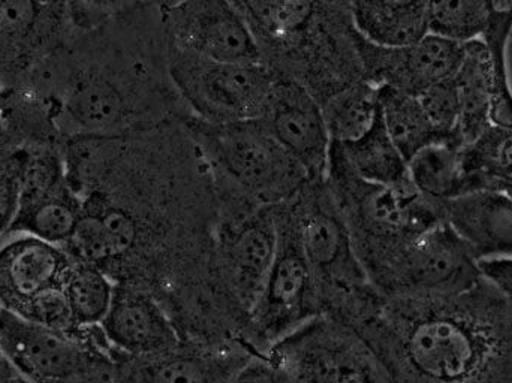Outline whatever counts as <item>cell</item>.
<instances>
[{"mask_svg":"<svg viewBox=\"0 0 512 383\" xmlns=\"http://www.w3.org/2000/svg\"><path fill=\"white\" fill-rule=\"evenodd\" d=\"M511 32L512 18L490 15L483 41L492 65V122L512 129V90L507 65Z\"/></svg>","mask_w":512,"mask_h":383,"instance_id":"obj_32","label":"cell"},{"mask_svg":"<svg viewBox=\"0 0 512 383\" xmlns=\"http://www.w3.org/2000/svg\"><path fill=\"white\" fill-rule=\"evenodd\" d=\"M185 125L200 146L213 180L233 186L262 207L288 201L310 180L258 120L212 125L191 116Z\"/></svg>","mask_w":512,"mask_h":383,"instance_id":"obj_7","label":"cell"},{"mask_svg":"<svg viewBox=\"0 0 512 383\" xmlns=\"http://www.w3.org/2000/svg\"><path fill=\"white\" fill-rule=\"evenodd\" d=\"M351 327L391 383H512V303L484 277L451 297L381 294Z\"/></svg>","mask_w":512,"mask_h":383,"instance_id":"obj_3","label":"cell"},{"mask_svg":"<svg viewBox=\"0 0 512 383\" xmlns=\"http://www.w3.org/2000/svg\"><path fill=\"white\" fill-rule=\"evenodd\" d=\"M185 122L65 144L80 217L62 247L116 285L152 292L182 339L248 345V316L228 300L215 273L212 171Z\"/></svg>","mask_w":512,"mask_h":383,"instance_id":"obj_1","label":"cell"},{"mask_svg":"<svg viewBox=\"0 0 512 383\" xmlns=\"http://www.w3.org/2000/svg\"><path fill=\"white\" fill-rule=\"evenodd\" d=\"M282 205L315 277L322 313L349 325L358 321L381 294L361 265L327 180H309Z\"/></svg>","mask_w":512,"mask_h":383,"instance_id":"obj_6","label":"cell"},{"mask_svg":"<svg viewBox=\"0 0 512 383\" xmlns=\"http://www.w3.org/2000/svg\"><path fill=\"white\" fill-rule=\"evenodd\" d=\"M277 250L273 207L219 217L213 262L222 291L243 315H251Z\"/></svg>","mask_w":512,"mask_h":383,"instance_id":"obj_14","label":"cell"},{"mask_svg":"<svg viewBox=\"0 0 512 383\" xmlns=\"http://www.w3.org/2000/svg\"><path fill=\"white\" fill-rule=\"evenodd\" d=\"M117 383H230L256 352L246 343L182 339L158 354L114 351Z\"/></svg>","mask_w":512,"mask_h":383,"instance_id":"obj_17","label":"cell"},{"mask_svg":"<svg viewBox=\"0 0 512 383\" xmlns=\"http://www.w3.org/2000/svg\"><path fill=\"white\" fill-rule=\"evenodd\" d=\"M261 62L303 84L319 102L364 80L352 0H230Z\"/></svg>","mask_w":512,"mask_h":383,"instance_id":"obj_4","label":"cell"},{"mask_svg":"<svg viewBox=\"0 0 512 383\" xmlns=\"http://www.w3.org/2000/svg\"><path fill=\"white\" fill-rule=\"evenodd\" d=\"M75 27L89 29L98 26L120 12L126 11L138 0H66Z\"/></svg>","mask_w":512,"mask_h":383,"instance_id":"obj_35","label":"cell"},{"mask_svg":"<svg viewBox=\"0 0 512 383\" xmlns=\"http://www.w3.org/2000/svg\"><path fill=\"white\" fill-rule=\"evenodd\" d=\"M357 45L364 80L415 96L453 77L465 53L462 42L433 33L402 47L375 44L358 33Z\"/></svg>","mask_w":512,"mask_h":383,"instance_id":"obj_20","label":"cell"},{"mask_svg":"<svg viewBox=\"0 0 512 383\" xmlns=\"http://www.w3.org/2000/svg\"><path fill=\"white\" fill-rule=\"evenodd\" d=\"M481 279L477 258L447 222L417 238L376 291L387 297H451L468 291Z\"/></svg>","mask_w":512,"mask_h":383,"instance_id":"obj_13","label":"cell"},{"mask_svg":"<svg viewBox=\"0 0 512 383\" xmlns=\"http://www.w3.org/2000/svg\"><path fill=\"white\" fill-rule=\"evenodd\" d=\"M462 162L475 191L507 192L512 188V129L493 123L463 147Z\"/></svg>","mask_w":512,"mask_h":383,"instance_id":"obj_28","label":"cell"},{"mask_svg":"<svg viewBox=\"0 0 512 383\" xmlns=\"http://www.w3.org/2000/svg\"><path fill=\"white\" fill-rule=\"evenodd\" d=\"M74 29L66 0H0V89L26 77Z\"/></svg>","mask_w":512,"mask_h":383,"instance_id":"obj_15","label":"cell"},{"mask_svg":"<svg viewBox=\"0 0 512 383\" xmlns=\"http://www.w3.org/2000/svg\"><path fill=\"white\" fill-rule=\"evenodd\" d=\"M170 47L218 62L262 63L254 35L230 0H182L165 11Z\"/></svg>","mask_w":512,"mask_h":383,"instance_id":"obj_18","label":"cell"},{"mask_svg":"<svg viewBox=\"0 0 512 383\" xmlns=\"http://www.w3.org/2000/svg\"><path fill=\"white\" fill-rule=\"evenodd\" d=\"M78 217L80 199L69 183L63 150L32 147L9 232H24L63 246L74 234Z\"/></svg>","mask_w":512,"mask_h":383,"instance_id":"obj_16","label":"cell"},{"mask_svg":"<svg viewBox=\"0 0 512 383\" xmlns=\"http://www.w3.org/2000/svg\"><path fill=\"white\" fill-rule=\"evenodd\" d=\"M72 258L59 244L24 232L0 238V309L69 336H84L72 321L63 283Z\"/></svg>","mask_w":512,"mask_h":383,"instance_id":"obj_9","label":"cell"},{"mask_svg":"<svg viewBox=\"0 0 512 383\" xmlns=\"http://www.w3.org/2000/svg\"><path fill=\"white\" fill-rule=\"evenodd\" d=\"M447 222L475 258H512V198L507 192L469 193L445 201Z\"/></svg>","mask_w":512,"mask_h":383,"instance_id":"obj_22","label":"cell"},{"mask_svg":"<svg viewBox=\"0 0 512 383\" xmlns=\"http://www.w3.org/2000/svg\"><path fill=\"white\" fill-rule=\"evenodd\" d=\"M373 288L421 235L447 223L445 202L423 195L412 182L376 185L355 176L331 147L325 174Z\"/></svg>","mask_w":512,"mask_h":383,"instance_id":"obj_5","label":"cell"},{"mask_svg":"<svg viewBox=\"0 0 512 383\" xmlns=\"http://www.w3.org/2000/svg\"><path fill=\"white\" fill-rule=\"evenodd\" d=\"M138 2L146 3V5L150 6H155V8L162 9V11H167V9L179 5L182 0H138Z\"/></svg>","mask_w":512,"mask_h":383,"instance_id":"obj_40","label":"cell"},{"mask_svg":"<svg viewBox=\"0 0 512 383\" xmlns=\"http://www.w3.org/2000/svg\"><path fill=\"white\" fill-rule=\"evenodd\" d=\"M5 144V140H3V131H2V123H0V147Z\"/></svg>","mask_w":512,"mask_h":383,"instance_id":"obj_42","label":"cell"},{"mask_svg":"<svg viewBox=\"0 0 512 383\" xmlns=\"http://www.w3.org/2000/svg\"><path fill=\"white\" fill-rule=\"evenodd\" d=\"M331 147L339 153L349 170L366 182L384 186H400L411 182L408 161L388 135L382 123L381 111L372 128L363 137L351 143H331Z\"/></svg>","mask_w":512,"mask_h":383,"instance_id":"obj_25","label":"cell"},{"mask_svg":"<svg viewBox=\"0 0 512 383\" xmlns=\"http://www.w3.org/2000/svg\"><path fill=\"white\" fill-rule=\"evenodd\" d=\"M481 276L512 303V258L478 259Z\"/></svg>","mask_w":512,"mask_h":383,"instance_id":"obj_37","label":"cell"},{"mask_svg":"<svg viewBox=\"0 0 512 383\" xmlns=\"http://www.w3.org/2000/svg\"><path fill=\"white\" fill-rule=\"evenodd\" d=\"M170 72L192 116L212 125L258 120L276 80L264 63L218 62L173 48Z\"/></svg>","mask_w":512,"mask_h":383,"instance_id":"obj_12","label":"cell"},{"mask_svg":"<svg viewBox=\"0 0 512 383\" xmlns=\"http://www.w3.org/2000/svg\"><path fill=\"white\" fill-rule=\"evenodd\" d=\"M230 383H295L291 376L267 355H254L233 376Z\"/></svg>","mask_w":512,"mask_h":383,"instance_id":"obj_36","label":"cell"},{"mask_svg":"<svg viewBox=\"0 0 512 383\" xmlns=\"http://www.w3.org/2000/svg\"><path fill=\"white\" fill-rule=\"evenodd\" d=\"M379 111L388 135L406 161L430 144L447 141L430 122L418 96L379 87Z\"/></svg>","mask_w":512,"mask_h":383,"instance_id":"obj_27","label":"cell"},{"mask_svg":"<svg viewBox=\"0 0 512 383\" xmlns=\"http://www.w3.org/2000/svg\"><path fill=\"white\" fill-rule=\"evenodd\" d=\"M331 143L345 144L363 137L379 116V87L361 80L322 102Z\"/></svg>","mask_w":512,"mask_h":383,"instance_id":"obj_29","label":"cell"},{"mask_svg":"<svg viewBox=\"0 0 512 383\" xmlns=\"http://www.w3.org/2000/svg\"><path fill=\"white\" fill-rule=\"evenodd\" d=\"M265 355L295 383H391L363 336L327 313L271 346Z\"/></svg>","mask_w":512,"mask_h":383,"instance_id":"obj_10","label":"cell"},{"mask_svg":"<svg viewBox=\"0 0 512 383\" xmlns=\"http://www.w3.org/2000/svg\"><path fill=\"white\" fill-rule=\"evenodd\" d=\"M429 0H352L358 32L379 45L402 47L429 35Z\"/></svg>","mask_w":512,"mask_h":383,"instance_id":"obj_24","label":"cell"},{"mask_svg":"<svg viewBox=\"0 0 512 383\" xmlns=\"http://www.w3.org/2000/svg\"><path fill=\"white\" fill-rule=\"evenodd\" d=\"M490 15L512 18V0H489Z\"/></svg>","mask_w":512,"mask_h":383,"instance_id":"obj_39","label":"cell"},{"mask_svg":"<svg viewBox=\"0 0 512 383\" xmlns=\"http://www.w3.org/2000/svg\"><path fill=\"white\" fill-rule=\"evenodd\" d=\"M0 348L30 383H117L113 348L101 325L69 336L0 309Z\"/></svg>","mask_w":512,"mask_h":383,"instance_id":"obj_8","label":"cell"},{"mask_svg":"<svg viewBox=\"0 0 512 383\" xmlns=\"http://www.w3.org/2000/svg\"><path fill=\"white\" fill-rule=\"evenodd\" d=\"M29 155V147L18 144L0 147V238L9 234L14 225Z\"/></svg>","mask_w":512,"mask_h":383,"instance_id":"obj_33","label":"cell"},{"mask_svg":"<svg viewBox=\"0 0 512 383\" xmlns=\"http://www.w3.org/2000/svg\"><path fill=\"white\" fill-rule=\"evenodd\" d=\"M258 122L303 167L310 180L325 179L330 134L321 102L303 84L276 77Z\"/></svg>","mask_w":512,"mask_h":383,"instance_id":"obj_19","label":"cell"},{"mask_svg":"<svg viewBox=\"0 0 512 383\" xmlns=\"http://www.w3.org/2000/svg\"><path fill=\"white\" fill-rule=\"evenodd\" d=\"M277 250L264 288L249 315V346L265 355L271 346L322 315L321 298L291 217L273 207Z\"/></svg>","mask_w":512,"mask_h":383,"instance_id":"obj_11","label":"cell"},{"mask_svg":"<svg viewBox=\"0 0 512 383\" xmlns=\"http://www.w3.org/2000/svg\"><path fill=\"white\" fill-rule=\"evenodd\" d=\"M459 96L457 135L463 146L474 143L492 122V65L483 39L465 42L462 63L454 74Z\"/></svg>","mask_w":512,"mask_h":383,"instance_id":"obj_23","label":"cell"},{"mask_svg":"<svg viewBox=\"0 0 512 383\" xmlns=\"http://www.w3.org/2000/svg\"><path fill=\"white\" fill-rule=\"evenodd\" d=\"M101 328L114 351L132 357L158 354L182 340L161 301L147 289L126 283L114 286Z\"/></svg>","mask_w":512,"mask_h":383,"instance_id":"obj_21","label":"cell"},{"mask_svg":"<svg viewBox=\"0 0 512 383\" xmlns=\"http://www.w3.org/2000/svg\"><path fill=\"white\" fill-rule=\"evenodd\" d=\"M17 370L12 367L9 363L8 358L3 354L2 348H0V383H12L18 378Z\"/></svg>","mask_w":512,"mask_h":383,"instance_id":"obj_38","label":"cell"},{"mask_svg":"<svg viewBox=\"0 0 512 383\" xmlns=\"http://www.w3.org/2000/svg\"><path fill=\"white\" fill-rule=\"evenodd\" d=\"M490 20L489 0H429V33L465 42L483 36Z\"/></svg>","mask_w":512,"mask_h":383,"instance_id":"obj_31","label":"cell"},{"mask_svg":"<svg viewBox=\"0 0 512 383\" xmlns=\"http://www.w3.org/2000/svg\"><path fill=\"white\" fill-rule=\"evenodd\" d=\"M424 111L429 116L430 122L435 126L444 140L454 141L463 146L457 135L460 119L459 96H457L454 75L447 80L433 84L429 89L418 95ZM465 147V146H463Z\"/></svg>","mask_w":512,"mask_h":383,"instance_id":"obj_34","label":"cell"},{"mask_svg":"<svg viewBox=\"0 0 512 383\" xmlns=\"http://www.w3.org/2000/svg\"><path fill=\"white\" fill-rule=\"evenodd\" d=\"M12 383H30V382H29V381H26V379H24V378H23V376H21V375H20V376H18V378H17V379H15V381H14V382H12Z\"/></svg>","mask_w":512,"mask_h":383,"instance_id":"obj_41","label":"cell"},{"mask_svg":"<svg viewBox=\"0 0 512 383\" xmlns=\"http://www.w3.org/2000/svg\"><path fill=\"white\" fill-rule=\"evenodd\" d=\"M507 193H508V195H510V196H511V198H512V188H511V189H508Z\"/></svg>","mask_w":512,"mask_h":383,"instance_id":"obj_43","label":"cell"},{"mask_svg":"<svg viewBox=\"0 0 512 383\" xmlns=\"http://www.w3.org/2000/svg\"><path fill=\"white\" fill-rule=\"evenodd\" d=\"M116 283L95 265L72 258L63 283V294L72 321L81 330L99 327L104 321Z\"/></svg>","mask_w":512,"mask_h":383,"instance_id":"obj_30","label":"cell"},{"mask_svg":"<svg viewBox=\"0 0 512 383\" xmlns=\"http://www.w3.org/2000/svg\"><path fill=\"white\" fill-rule=\"evenodd\" d=\"M170 54L165 11L137 2L98 26L75 27L18 83L44 99L65 147L191 117L171 78Z\"/></svg>","mask_w":512,"mask_h":383,"instance_id":"obj_2","label":"cell"},{"mask_svg":"<svg viewBox=\"0 0 512 383\" xmlns=\"http://www.w3.org/2000/svg\"><path fill=\"white\" fill-rule=\"evenodd\" d=\"M463 146L454 141L430 144L408 161L409 179L423 195L450 201L475 193L474 183L463 170Z\"/></svg>","mask_w":512,"mask_h":383,"instance_id":"obj_26","label":"cell"}]
</instances>
